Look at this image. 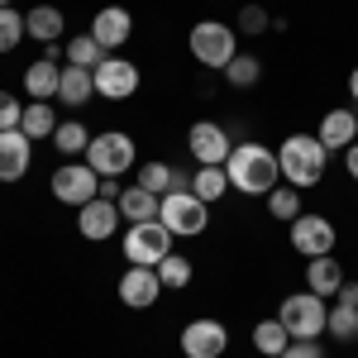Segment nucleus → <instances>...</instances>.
<instances>
[{
  "label": "nucleus",
  "instance_id": "f257e3e1",
  "mask_svg": "<svg viewBox=\"0 0 358 358\" xmlns=\"http://www.w3.org/2000/svg\"><path fill=\"white\" fill-rule=\"evenodd\" d=\"M224 172H229V187L244 196H268L282 177L277 167V153L263 148V143H234L229 158H224Z\"/></svg>",
  "mask_w": 358,
  "mask_h": 358
},
{
  "label": "nucleus",
  "instance_id": "f03ea898",
  "mask_svg": "<svg viewBox=\"0 0 358 358\" xmlns=\"http://www.w3.org/2000/svg\"><path fill=\"white\" fill-rule=\"evenodd\" d=\"M325 163H330V148L320 143L315 134H292L282 143V153H277V167H282V177L306 192V187H315L320 177H325Z\"/></svg>",
  "mask_w": 358,
  "mask_h": 358
},
{
  "label": "nucleus",
  "instance_id": "7ed1b4c3",
  "mask_svg": "<svg viewBox=\"0 0 358 358\" xmlns=\"http://www.w3.org/2000/svg\"><path fill=\"white\" fill-rule=\"evenodd\" d=\"M167 253H172V229H167L163 220L129 224V234H124V258H129L134 268H158Z\"/></svg>",
  "mask_w": 358,
  "mask_h": 358
},
{
  "label": "nucleus",
  "instance_id": "20e7f679",
  "mask_svg": "<svg viewBox=\"0 0 358 358\" xmlns=\"http://www.w3.org/2000/svg\"><path fill=\"white\" fill-rule=\"evenodd\" d=\"M282 330L292 334V339H315V334L325 330V320H330V306L325 296H315V292H296V296H287L282 301Z\"/></svg>",
  "mask_w": 358,
  "mask_h": 358
},
{
  "label": "nucleus",
  "instance_id": "39448f33",
  "mask_svg": "<svg viewBox=\"0 0 358 358\" xmlns=\"http://www.w3.org/2000/svg\"><path fill=\"white\" fill-rule=\"evenodd\" d=\"M187 48H192V57L201 67H220L224 72L234 62V29L220 24V20H201L192 29V38H187Z\"/></svg>",
  "mask_w": 358,
  "mask_h": 358
},
{
  "label": "nucleus",
  "instance_id": "423d86ee",
  "mask_svg": "<svg viewBox=\"0 0 358 358\" xmlns=\"http://www.w3.org/2000/svg\"><path fill=\"white\" fill-rule=\"evenodd\" d=\"M158 220L172 229V239H177V234H182V239H192V234L206 229L210 215H206V201H201L196 192H167L163 201H158Z\"/></svg>",
  "mask_w": 358,
  "mask_h": 358
},
{
  "label": "nucleus",
  "instance_id": "0eeeda50",
  "mask_svg": "<svg viewBox=\"0 0 358 358\" xmlns=\"http://www.w3.org/2000/svg\"><path fill=\"white\" fill-rule=\"evenodd\" d=\"M86 163L96 167L101 177H124L129 163H134V138L120 134V129H106L86 143Z\"/></svg>",
  "mask_w": 358,
  "mask_h": 358
},
{
  "label": "nucleus",
  "instance_id": "6e6552de",
  "mask_svg": "<svg viewBox=\"0 0 358 358\" xmlns=\"http://www.w3.org/2000/svg\"><path fill=\"white\" fill-rule=\"evenodd\" d=\"M48 182H53V196L62 206H86V201L101 196V172L91 163H62Z\"/></svg>",
  "mask_w": 358,
  "mask_h": 358
},
{
  "label": "nucleus",
  "instance_id": "1a4fd4ad",
  "mask_svg": "<svg viewBox=\"0 0 358 358\" xmlns=\"http://www.w3.org/2000/svg\"><path fill=\"white\" fill-rule=\"evenodd\" d=\"M187 148H192V158L201 167H224V158H229V134H224L220 124H210V120H196L192 134H187Z\"/></svg>",
  "mask_w": 358,
  "mask_h": 358
},
{
  "label": "nucleus",
  "instance_id": "9d476101",
  "mask_svg": "<svg viewBox=\"0 0 358 358\" xmlns=\"http://www.w3.org/2000/svg\"><path fill=\"white\" fill-rule=\"evenodd\" d=\"M91 77H96V96H106V101H129L138 91V67L124 57H106Z\"/></svg>",
  "mask_w": 358,
  "mask_h": 358
},
{
  "label": "nucleus",
  "instance_id": "9b49d317",
  "mask_svg": "<svg viewBox=\"0 0 358 358\" xmlns=\"http://www.w3.org/2000/svg\"><path fill=\"white\" fill-rule=\"evenodd\" d=\"M292 248L306 258H325L334 248V224L325 215H296L292 220Z\"/></svg>",
  "mask_w": 358,
  "mask_h": 358
},
{
  "label": "nucleus",
  "instance_id": "f8f14e48",
  "mask_svg": "<svg viewBox=\"0 0 358 358\" xmlns=\"http://www.w3.org/2000/svg\"><path fill=\"white\" fill-rule=\"evenodd\" d=\"M34 163V138L24 129H0V182H20Z\"/></svg>",
  "mask_w": 358,
  "mask_h": 358
},
{
  "label": "nucleus",
  "instance_id": "ddd939ff",
  "mask_svg": "<svg viewBox=\"0 0 358 358\" xmlns=\"http://www.w3.org/2000/svg\"><path fill=\"white\" fill-rule=\"evenodd\" d=\"M224 344H229V334H224L220 320H192L182 330V354L187 358H220Z\"/></svg>",
  "mask_w": 358,
  "mask_h": 358
},
{
  "label": "nucleus",
  "instance_id": "4468645a",
  "mask_svg": "<svg viewBox=\"0 0 358 358\" xmlns=\"http://www.w3.org/2000/svg\"><path fill=\"white\" fill-rule=\"evenodd\" d=\"M158 292H163L158 268H134L129 263V273L120 277V301L129 306V310H148V306L158 301Z\"/></svg>",
  "mask_w": 358,
  "mask_h": 358
},
{
  "label": "nucleus",
  "instance_id": "2eb2a0df",
  "mask_svg": "<svg viewBox=\"0 0 358 358\" xmlns=\"http://www.w3.org/2000/svg\"><path fill=\"white\" fill-rule=\"evenodd\" d=\"M77 229H82V239H110L115 229H120V206L115 201H86V206H77Z\"/></svg>",
  "mask_w": 358,
  "mask_h": 358
},
{
  "label": "nucleus",
  "instance_id": "dca6fc26",
  "mask_svg": "<svg viewBox=\"0 0 358 358\" xmlns=\"http://www.w3.org/2000/svg\"><path fill=\"white\" fill-rule=\"evenodd\" d=\"M129 34H134V15L124 10V5H106L96 20H91V38L110 53V48H120V43H129Z\"/></svg>",
  "mask_w": 358,
  "mask_h": 358
},
{
  "label": "nucleus",
  "instance_id": "f3484780",
  "mask_svg": "<svg viewBox=\"0 0 358 358\" xmlns=\"http://www.w3.org/2000/svg\"><path fill=\"white\" fill-rule=\"evenodd\" d=\"M96 96V77H91V67H62V82H57V101L62 106H86Z\"/></svg>",
  "mask_w": 358,
  "mask_h": 358
},
{
  "label": "nucleus",
  "instance_id": "a211bd4d",
  "mask_svg": "<svg viewBox=\"0 0 358 358\" xmlns=\"http://www.w3.org/2000/svg\"><path fill=\"white\" fill-rule=\"evenodd\" d=\"M315 138H320L325 148H349V143L358 138V115L354 110H330L325 120H320V134Z\"/></svg>",
  "mask_w": 358,
  "mask_h": 358
},
{
  "label": "nucleus",
  "instance_id": "6ab92c4d",
  "mask_svg": "<svg viewBox=\"0 0 358 358\" xmlns=\"http://www.w3.org/2000/svg\"><path fill=\"white\" fill-rule=\"evenodd\" d=\"M138 187L153 196H167V192H187V177L172 163H143L138 167Z\"/></svg>",
  "mask_w": 358,
  "mask_h": 358
},
{
  "label": "nucleus",
  "instance_id": "aec40b11",
  "mask_svg": "<svg viewBox=\"0 0 358 358\" xmlns=\"http://www.w3.org/2000/svg\"><path fill=\"white\" fill-rule=\"evenodd\" d=\"M339 287H344V273H339V263H334L330 253L306 263V292H315V296H334Z\"/></svg>",
  "mask_w": 358,
  "mask_h": 358
},
{
  "label": "nucleus",
  "instance_id": "412c9836",
  "mask_svg": "<svg viewBox=\"0 0 358 358\" xmlns=\"http://www.w3.org/2000/svg\"><path fill=\"white\" fill-rule=\"evenodd\" d=\"M57 82H62V67H53V57H38V62L24 72V91L34 96V101H53Z\"/></svg>",
  "mask_w": 358,
  "mask_h": 358
},
{
  "label": "nucleus",
  "instance_id": "4be33fe9",
  "mask_svg": "<svg viewBox=\"0 0 358 358\" xmlns=\"http://www.w3.org/2000/svg\"><path fill=\"white\" fill-rule=\"evenodd\" d=\"M158 201H163V196L143 192V187H124L115 206H120V215H124V220L138 224V220H158Z\"/></svg>",
  "mask_w": 358,
  "mask_h": 358
},
{
  "label": "nucleus",
  "instance_id": "5701e85b",
  "mask_svg": "<svg viewBox=\"0 0 358 358\" xmlns=\"http://www.w3.org/2000/svg\"><path fill=\"white\" fill-rule=\"evenodd\" d=\"M24 24H29V34H34L38 43H57L62 29H67V20H62V10H53V5H38V10L24 15Z\"/></svg>",
  "mask_w": 358,
  "mask_h": 358
},
{
  "label": "nucleus",
  "instance_id": "b1692460",
  "mask_svg": "<svg viewBox=\"0 0 358 358\" xmlns=\"http://www.w3.org/2000/svg\"><path fill=\"white\" fill-rule=\"evenodd\" d=\"M20 129H24L34 143H38V138H53V129H57L53 101H34V106H24V120H20Z\"/></svg>",
  "mask_w": 358,
  "mask_h": 358
},
{
  "label": "nucleus",
  "instance_id": "393cba45",
  "mask_svg": "<svg viewBox=\"0 0 358 358\" xmlns=\"http://www.w3.org/2000/svg\"><path fill=\"white\" fill-rule=\"evenodd\" d=\"M192 192L210 206V201H220L224 192H229V172L224 167H196V177H192Z\"/></svg>",
  "mask_w": 358,
  "mask_h": 358
},
{
  "label": "nucleus",
  "instance_id": "a878e982",
  "mask_svg": "<svg viewBox=\"0 0 358 358\" xmlns=\"http://www.w3.org/2000/svg\"><path fill=\"white\" fill-rule=\"evenodd\" d=\"M253 344H258V354L282 358V354H287V344H292V334L282 330V320H258V330H253Z\"/></svg>",
  "mask_w": 358,
  "mask_h": 358
},
{
  "label": "nucleus",
  "instance_id": "bb28decb",
  "mask_svg": "<svg viewBox=\"0 0 358 358\" xmlns=\"http://www.w3.org/2000/svg\"><path fill=\"white\" fill-rule=\"evenodd\" d=\"M29 34L24 15L15 10V5H0V53H15L20 48V38Z\"/></svg>",
  "mask_w": 358,
  "mask_h": 358
},
{
  "label": "nucleus",
  "instance_id": "cd10ccee",
  "mask_svg": "<svg viewBox=\"0 0 358 358\" xmlns=\"http://www.w3.org/2000/svg\"><path fill=\"white\" fill-rule=\"evenodd\" d=\"M86 143H91V134H86V124H77V120H62L53 129V148L67 153V158H72V153H86Z\"/></svg>",
  "mask_w": 358,
  "mask_h": 358
},
{
  "label": "nucleus",
  "instance_id": "c85d7f7f",
  "mask_svg": "<svg viewBox=\"0 0 358 358\" xmlns=\"http://www.w3.org/2000/svg\"><path fill=\"white\" fill-rule=\"evenodd\" d=\"M325 330L334 334V339H344V344H354L358 339V306H330V320H325Z\"/></svg>",
  "mask_w": 358,
  "mask_h": 358
},
{
  "label": "nucleus",
  "instance_id": "c756f323",
  "mask_svg": "<svg viewBox=\"0 0 358 358\" xmlns=\"http://www.w3.org/2000/svg\"><path fill=\"white\" fill-rule=\"evenodd\" d=\"M67 62H72V67H91V72H96V67L106 62V48H101L91 34H82V38H72V43H67Z\"/></svg>",
  "mask_w": 358,
  "mask_h": 358
},
{
  "label": "nucleus",
  "instance_id": "7c9ffc66",
  "mask_svg": "<svg viewBox=\"0 0 358 358\" xmlns=\"http://www.w3.org/2000/svg\"><path fill=\"white\" fill-rule=\"evenodd\" d=\"M268 210H273V220H296L301 215V192L296 187H273L268 192Z\"/></svg>",
  "mask_w": 358,
  "mask_h": 358
},
{
  "label": "nucleus",
  "instance_id": "2f4dec72",
  "mask_svg": "<svg viewBox=\"0 0 358 358\" xmlns=\"http://www.w3.org/2000/svg\"><path fill=\"white\" fill-rule=\"evenodd\" d=\"M158 282L163 287H192V263L182 253H167L163 263H158Z\"/></svg>",
  "mask_w": 358,
  "mask_h": 358
},
{
  "label": "nucleus",
  "instance_id": "473e14b6",
  "mask_svg": "<svg viewBox=\"0 0 358 358\" xmlns=\"http://www.w3.org/2000/svg\"><path fill=\"white\" fill-rule=\"evenodd\" d=\"M258 72H263V62H258V57H239V53H234V62H229V67H224V82H229V86H253V82H258Z\"/></svg>",
  "mask_w": 358,
  "mask_h": 358
},
{
  "label": "nucleus",
  "instance_id": "72a5a7b5",
  "mask_svg": "<svg viewBox=\"0 0 358 358\" xmlns=\"http://www.w3.org/2000/svg\"><path fill=\"white\" fill-rule=\"evenodd\" d=\"M20 120H24V106L10 91H0V129H20Z\"/></svg>",
  "mask_w": 358,
  "mask_h": 358
},
{
  "label": "nucleus",
  "instance_id": "f704fd0d",
  "mask_svg": "<svg viewBox=\"0 0 358 358\" xmlns=\"http://www.w3.org/2000/svg\"><path fill=\"white\" fill-rule=\"evenodd\" d=\"M239 29H244V34H263V29H268V10H263V5H244V10H239Z\"/></svg>",
  "mask_w": 358,
  "mask_h": 358
},
{
  "label": "nucleus",
  "instance_id": "c9c22d12",
  "mask_svg": "<svg viewBox=\"0 0 358 358\" xmlns=\"http://www.w3.org/2000/svg\"><path fill=\"white\" fill-rule=\"evenodd\" d=\"M282 358H325V354H320V344H315V339H292Z\"/></svg>",
  "mask_w": 358,
  "mask_h": 358
},
{
  "label": "nucleus",
  "instance_id": "e433bc0d",
  "mask_svg": "<svg viewBox=\"0 0 358 358\" xmlns=\"http://www.w3.org/2000/svg\"><path fill=\"white\" fill-rule=\"evenodd\" d=\"M344 167H349V177L358 182V138L349 143V148H344Z\"/></svg>",
  "mask_w": 358,
  "mask_h": 358
},
{
  "label": "nucleus",
  "instance_id": "4c0bfd02",
  "mask_svg": "<svg viewBox=\"0 0 358 358\" xmlns=\"http://www.w3.org/2000/svg\"><path fill=\"white\" fill-rule=\"evenodd\" d=\"M334 296H339V301H344V306H358V282H344V287H339Z\"/></svg>",
  "mask_w": 358,
  "mask_h": 358
},
{
  "label": "nucleus",
  "instance_id": "58836bf2",
  "mask_svg": "<svg viewBox=\"0 0 358 358\" xmlns=\"http://www.w3.org/2000/svg\"><path fill=\"white\" fill-rule=\"evenodd\" d=\"M101 201H120V187H115L110 177H101Z\"/></svg>",
  "mask_w": 358,
  "mask_h": 358
},
{
  "label": "nucleus",
  "instance_id": "ea45409f",
  "mask_svg": "<svg viewBox=\"0 0 358 358\" xmlns=\"http://www.w3.org/2000/svg\"><path fill=\"white\" fill-rule=\"evenodd\" d=\"M349 91H354V101H358V67H354V77H349Z\"/></svg>",
  "mask_w": 358,
  "mask_h": 358
},
{
  "label": "nucleus",
  "instance_id": "a19ab883",
  "mask_svg": "<svg viewBox=\"0 0 358 358\" xmlns=\"http://www.w3.org/2000/svg\"><path fill=\"white\" fill-rule=\"evenodd\" d=\"M0 5H15V0H0Z\"/></svg>",
  "mask_w": 358,
  "mask_h": 358
}]
</instances>
